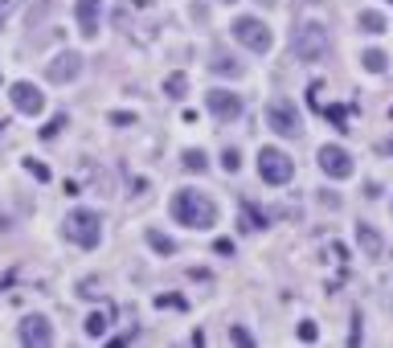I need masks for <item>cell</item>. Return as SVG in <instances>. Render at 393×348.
I'll list each match as a JSON object with an SVG mask.
<instances>
[{"label":"cell","instance_id":"obj_30","mask_svg":"<svg viewBox=\"0 0 393 348\" xmlns=\"http://www.w3.org/2000/svg\"><path fill=\"white\" fill-rule=\"evenodd\" d=\"M213 250H217V254H233V242H230V238H217V246H213Z\"/></svg>","mask_w":393,"mask_h":348},{"label":"cell","instance_id":"obj_31","mask_svg":"<svg viewBox=\"0 0 393 348\" xmlns=\"http://www.w3.org/2000/svg\"><path fill=\"white\" fill-rule=\"evenodd\" d=\"M381 152H385V156H393V136L385 139V143H381Z\"/></svg>","mask_w":393,"mask_h":348},{"label":"cell","instance_id":"obj_34","mask_svg":"<svg viewBox=\"0 0 393 348\" xmlns=\"http://www.w3.org/2000/svg\"><path fill=\"white\" fill-rule=\"evenodd\" d=\"M389 4H393V0H389Z\"/></svg>","mask_w":393,"mask_h":348},{"label":"cell","instance_id":"obj_1","mask_svg":"<svg viewBox=\"0 0 393 348\" xmlns=\"http://www.w3.org/2000/svg\"><path fill=\"white\" fill-rule=\"evenodd\" d=\"M172 217L188 226V230H209L213 221H217V205L209 201L205 193H193V188H181L176 197H172Z\"/></svg>","mask_w":393,"mask_h":348},{"label":"cell","instance_id":"obj_28","mask_svg":"<svg viewBox=\"0 0 393 348\" xmlns=\"http://www.w3.org/2000/svg\"><path fill=\"white\" fill-rule=\"evenodd\" d=\"M25 168H29V172H33L37 181H49V168H46V164H37V160H25Z\"/></svg>","mask_w":393,"mask_h":348},{"label":"cell","instance_id":"obj_8","mask_svg":"<svg viewBox=\"0 0 393 348\" xmlns=\"http://www.w3.org/2000/svg\"><path fill=\"white\" fill-rule=\"evenodd\" d=\"M78 74H82V53H74V49L58 53V58H53V62L46 66V78H49V82H58V86L74 82Z\"/></svg>","mask_w":393,"mask_h":348},{"label":"cell","instance_id":"obj_7","mask_svg":"<svg viewBox=\"0 0 393 348\" xmlns=\"http://www.w3.org/2000/svg\"><path fill=\"white\" fill-rule=\"evenodd\" d=\"M320 168H324V176H332V181H348L356 168H352V156H348L340 143H324L320 148Z\"/></svg>","mask_w":393,"mask_h":348},{"label":"cell","instance_id":"obj_3","mask_svg":"<svg viewBox=\"0 0 393 348\" xmlns=\"http://www.w3.org/2000/svg\"><path fill=\"white\" fill-rule=\"evenodd\" d=\"M328 29L320 21H303L299 29H295V37H291V49H295V58L299 62H320V58H328Z\"/></svg>","mask_w":393,"mask_h":348},{"label":"cell","instance_id":"obj_6","mask_svg":"<svg viewBox=\"0 0 393 348\" xmlns=\"http://www.w3.org/2000/svg\"><path fill=\"white\" fill-rule=\"evenodd\" d=\"M266 123L275 127L278 136H287V139L299 136V111H295L291 98H275V103L266 107Z\"/></svg>","mask_w":393,"mask_h":348},{"label":"cell","instance_id":"obj_13","mask_svg":"<svg viewBox=\"0 0 393 348\" xmlns=\"http://www.w3.org/2000/svg\"><path fill=\"white\" fill-rule=\"evenodd\" d=\"M356 246L365 250V258H381V254H385V242H381V233L373 230L369 221L356 226Z\"/></svg>","mask_w":393,"mask_h":348},{"label":"cell","instance_id":"obj_29","mask_svg":"<svg viewBox=\"0 0 393 348\" xmlns=\"http://www.w3.org/2000/svg\"><path fill=\"white\" fill-rule=\"evenodd\" d=\"M111 123H119V127H131V123H136V115H123V111H115V115H111Z\"/></svg>","mask_w":393,"mask_h":348},{"label":"cell","instance_id":"obj_9","mask_svg":"<svg viewBox=\"0 0 393 348\" xmlns=\"http://www.w3.org/2000/svg\"><path fill=\"white\" fill-rule=\"evenodd\" d=\"M8 98H13V107H17L21 115H41V111H46V98H41V91H37L33 82H13V86H8Z\"/></svg>","mask_w":393,"mask_h":348},{"label":"cell","instance_id":"obj_12","mask_svg":"<svg viewBox=\"0 0 393 348\" xmlns=\"http://www.w3.org/2000/svg\"><path fill=\"white\" fill-rule=\"evenodd\" d=\"M78 33L82 37H98V13H103V0H78Z\"/></svg>","mask_w":393,"mask_h":348},{"label":"cell","instance_id":"obj_4","mask_svg":"<svg viewBox=\"0 0 393 348\" xmlns=\"http://www.w3.org/2000/svg\"><path fill=\"white\" fill-rule=\"evenodd\" d=\"M258 176H262L266 185H287V181L295 176V160H291L283 148H262V152H258Z\"/></svg>","mask_w":393,"mask_h":348},{"label":"cell","instance_id":"obj_18","mask_svg":"<svg viewBox=\"0 0 393 348\" xmlns=\"http://www.w3.org/2000/svg\"><path fill=\"white\" fill-rule=\"evenodd\" d=\"M385 62H389V58H385L381 49H365V53H361V66L369 70V74H381V70H385Z\"/></svg>","mask_w":393,"mask_h":348},{"label":"cell","instance_id":"obj_20","mask_svg":"<svg viewBox=\"0 0 393 348\" xmlns=\"http://www.w3.org/2000/svg\"><path fill=\"white\" fill-rule=\"evenodd\" d=\"M181 164H185L188 172H205V152H201V148H188Z\"/></svg>","mask_w":393,"mask_h":348},{"label":"cell","instance_id":"obj_33","mask_svg":"<svg viewBox=\"0 0 393 348\" xmlns=\"http://www.w3.org/2000/svg\"><path fill=\"white\" fill-rule=\"evenodd\" d=\"M226 4H233V0H226Z\"/></svg>","mask_w":393,"mask_h":348},{"label":"cell","instance_id":"obj_19","mask_svg":"<svg viewBox=\"0 0 393 348\" xmlns=\"http://www.w3.org/2000/svg\"><path fill=\"white\" fill-rule=\"evenodd\" d=\"M185 91H188V78H185V74H168V78H164V94H168V98H181Z\"/></svg>","mask_w":393,"mask_h":348},{"label":"cell","instance_id":"obj_5","mask_svg":"<svg viewBox=\"0 0 393 348\" xmlns=\"http://www.w3.org/2000/svg\"><path fill=\"white\" fill-rule=\"evenodd\" d=\"M233 37L242 41L246 49H255V53H266L271 49V29H266V21H258V17H238L233 21Z\"/></svg>","mask_w":393,"mask_h":348},{"label":"cell","instance_id":"obj_25","mask_svg":"<svg viewBox=\"0 0 393 348\" xmlns=\"http://www.w3.org/2000/svg\"><path fill=\"white\" fill-rule=\"evenodd\" d=\"M324 115L332 119V123H336V127H340V131H348V111H344V107H328Z\"/></svg>","mask_w":393,"mask_h":348},{"label":"cell","instance_id":"obj_24","mask_svg":"<svg viewBox=\"0 0 393 348\" xmlns=\"http://www.w3.org/2000/svg\"><path fill=\"white\" fill-rule=\"evenodd\" d=\"M78 295H82V299H94V295H103V283H98V278H82Z\"/></svg>","mask_w":393,"mask_h":348},{"label":"cell","instance_id":"obj_16","mask_svg":"<svg viewBox=\"0 0 393 348\" xmlns=\"http://www.w3.org/2000/svg\"><path fill=\"white\" fill-rule=\"evenodd\" d=\"M209 70H213V74H230V78H238V74H242V66L233 62L230 53H217V58L209 62Z\"/></svg>","mask_w":393,"mask_h":348},{"label":"cell","instance_id":"obj_27","mask_svg":"<svg viewBox=\"0 0 393 348\" xmlns=\"http://www.w3.org/2000/svg\"><path fill=\"white\" fill-rule=\"evenodd\" d=\"M238 152H233V148H226V152H221V168H226V172H238Z\"/></svg>","mask_w":393,"mask_h":348},{"label":"cell","instance_id":"obj_22","mask_svg":"<svg viewBox=\"0 0 393 348\" xmlns=\"http://www.w3.org/2000/svg\"><path fill=\"white\" fill-rule=\"evenodd\" d=\"M230 340H233V344H242V348H255V336H250V332H246L242 324L230 328Z\"/></svg>","mask_w":393,"mask_h":348},{"label":"cell","instance_id":"obj_10","mask_svg":"<svg viewBox=\"0 0 393 348\" xmlns=\"http://www.w3.org/2000/svg\"><path fill=\"white\" fill-rule=\"evenodd\" d=\"M17 332H21V344H33V348H49V344H53V328H49L46 316H25Z\"/></svg>","mask_w":393,"mask_h":348},{"label":"cell","instance_id":"obj_21","mask_svg":"<svg viewBox=\"0 0 393 348\" xmlns=\"http://www.w3.org/2000/svg\"><path fill=\"white\" fill-rule=\"evenodd\" d=\"M103 332H107V316H103V311H94V316H86V336H94V340H98Z\"/></svg>","mask_w":393,"mask_h":348},{"label":"cell","instance_id":"obj_32","mask_svg":"<svg viewBox=\"0 0 393 348\" xmlns=\"http://www.w3.org/2000/svg\"><path fill=\"white\" fill-rule=\"evenodd\" d=\"M4 4H8V0H0V8H4Z\"/></svg>","mask_w":393,"mask_h":348},{"label":"cell","instance_id":"obj_14","mask_svg":"<svg viewBox=\"0 0 393 348\" xmlns=\"http://www.w3.org/2000/svg\"><path fill=\"white\" fill-rule=\"evenodd\" d=\"M356 25H361V33H385V17L373 13V8H365V13L356 17Z\"/></svg>","mask_w":393,"mask_h":348},{"label":"cell","instance_id":"obj_15","mask_svg":"<svg viewBox=\"0 0 393 348\" xmlns=\"http://www.w3.org/2000/svg\"><path fill=\"white\" fill-rule=\"evenodd\" d=\"M148 246H152L156 254H176V242H172L168 233H160V230H148Z\"/></svg>","mask_w":393,"mask_h":348},{"label":"cell","instance_id":"obj_26","mask_svg":"<svg viewBox=\"0 0 393 348\" xmlns=\"http://www.w3.org/2000/svg\"><path fill=\"white\" fill-rule=\"evenodd\" d=\"M299 340H303V344H311V340H320V328L311 324V320H303V324H299Z\"/></svg>","mask_w":393,"mask_h":348},{"label":"cell","instance_id":"obj_2","mask_svg":"<svg viewBox=\"0 0 393 348\" xmlns=\"http://www.w3.org/2000/svg\"><path fill=\"white\" fill-rule=\"evenodd\" d=\"M62 233H66L74 246L94 250V246L103 242V217H98L94 209H74V213H66V221H62Z\"/></svg>","mask_w":393,"mask_h":348},{"label":"cell","instance_id":"obj_23","mask_svg":"<svg viewBox=\"0 0 393 348\" xmlns=\"http://www.w3.org/2000/svg\"><path fill=\"white\" fill-rule=\"evenodd\" d=\"M66 123H70L66 115H53V119H49V123H46V127H41V139H53V136H58V131H62V127H66Z\"/></svg>","mask_w":393,"mask_h":348},{"label":"cell","instance_id":"obj_17","mask_svg":"<svg viewBox=\"0 0 393 348\" xmlns=\"http://www.w3.org/2000/svg\"><path fill=\"white\" fill-rule=\"evenodd\" d=\"M262 226H266V213H258L255 205H242V230H262Z\"/></svg>","mask_w":393,"mask_h":348},{"label":"cell","instance_id":"obj_11","mask_svg":"<svg viewBox=\"0 0 393 348\" xmlns=\"http://www.w3.org/2000/svg\"><path fill=\"white\" fill-rule=\"evenodd\" d=\"M205 103H209V111H213L217 119H226V123L242 115V98H238V94H230V91H209Z\"/></svg>","mask_w":393,"mask_h":348}]
</instances>
